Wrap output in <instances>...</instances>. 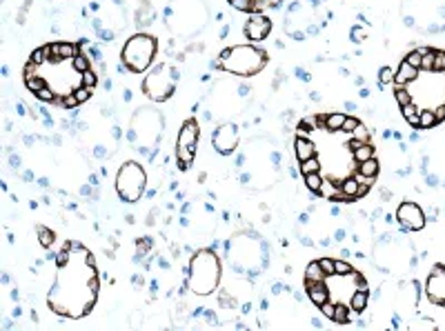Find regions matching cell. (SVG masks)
<instances>
[{"instance_id":"cell-44","label":"cell","mask_w":445,"mask_h":331,"mask_svg":"<svg viewBox=\"0 0 445 331\" xmlns=\"http://www.w3.org/2000/svg\"><path fill=\"white\" fill-rule=\"evenodd\" d=\"M359 125H361V122H359V120H356V118H350V116H348V118H345V122H343V127H341V131H348V133H354V129H356V127H359Z\"/></svg>"},{"instance_id":"cell-18","label":"cell","mask_w":445,"mask_h":331,"mask_svg":"<svg viewBox=\"0 0 445 331\" xmlns=\"http://www.w3.org/2000/svg\"><path fill=\"white\" fill-rule=\"evenodd\" d=\"M307 289V296H309V300H312L316 307H320L323 302H327L329 300V291H327V287H325L323 282H316V284H309V287H305Z\"/></svg>"},{"instance_id":"cell-41","label":"cell","mask_w":445,"mask_h":331,"mask_svg":"<svg viewBox=\"0 0 445 331\" xmlns=\"http://www.w3.org/2000/svg\"><path fill=\"white\" fill-rule=\"evenodd\" d=\"M232 7H236L239 12H252V9H256V5L252 3V0H234Z\"/></svg>"},{"instance_id":"cell-51","label":"cell","mask_w":445,"mask_h":331,"mask_svg":"<svg viewBox=\"0 0 445 331\" xmlns=\"http://www.w3.org/2000/svg\"><path fill=\"white\" fill-rule=\"evenodd\" d=\"M230 3H234V0H230Z\"/></svg>"},{"instance_id":"cell-12","label":"cell","mask_w":445,"mask_h":331,"mask_svg":"<svg viewBox=\"0 0 445 331\" xmlns=\"http://www.w3.org/2000/svg\"><path fill=\"white\" fill-rule=\"evenodd\" d=\"M211 144L214 149L222 156H230L236 147H239V127L234 122H222L216 127V131L211 133Z\"/></svg>"},{"instance_id":"cell-50","label":"cell","mask_w":445,"mask_h":331,"mask_svg":"<svg viewBox=\"0 0 445 331\" xmlns=\"http://www.w3.org/2000/svg\"><path fill=\"white\" fill-rule=\"evenodd\" d=\"M434 113H436V120H443V118H445V102H443V105L438 107V109L434 111Z\"/></svg>"},{"instance_id":"cell-11","label":"cell","mask_w":445,"mask_h":331,"mask_svg":"<svg viewBox=\"0 0 445 331\" xmlns=\"http://www.w3.org/2000/svg\"><path fill=\"white\" fill-rule=\"evenodd\" d=\"M314 20V9L307 3H296L289 9V16L285 23V29L292 34V38L301 40L305 38V29L309 27V23Z\"/></svg>"},{"instance_id":"cell-43","label":"cell","mask_w":445,"mask_h":331,"mask_svg":"<svg viewBox=\"0 0 445 331\" xmlns=\"http://www.w3.org/2000/svg\"><path fill=\"white\" fill-rule=\"evenodd\" d=\"M60 105L65 107V109H71V107H78V98H76V94H67L65 98H60Z\"/></svg>"},{"instance_id":"cell-27","label":"cell","mask_w":445,"mask_h":331,"mask_svg":"<svg viewBox=\"0 0 445 331\" xmlns=\"http://www.w3.org/2000/svg\"><path fill=\"white\" fill-rule=\"evenodd\" d=\"M305 187H307L309 191H314V194H318V191L323 189V178H320V174H307L305 176Z\"/></svg>"},{"instance_id":"cell-9","label":"cell","mask_w":445,"mask_h":331,"mask_svg":"<svg viewBox=\"0 0 445 331\" xmlns=\"http://www.w3.org/2000/svg\"><path fill=\"white\" fill-rule=\"evenodd\" d=\"M198 122L196 120H185V125L178 131V140H176V158H178L180 169H187L189 162L196 156V147H198Z\"/></svg>"},{"instance_id":"cell-24","label":"cell","mask_w":445,"mask_h":331,"mask_svg":"<svg viewBox=\"0 0 445 331\" xmlns=\"http://www.w3.org/2000/svg\"><path fill=\"white\" fill-rule=\"evenodd\" d=\"M345 113H329V116H325V127L329 129V131H339L341 127H343L345 122Z\"/></svg>"},{"instance_id":"cell-5","label":"cell","mask_w":445,"mask_h":331,"mask_svg":"<svg viewBox=\"0 0 445 331\" xmlns=\"http://www.w3.org/2000/svg\"><path fill=\"white\" fill-rule=\"evenodd\" d=\"M230 260L236 271H258L265 262L263 242L254 234H236L230 240Z\"/></svg>"},{"instance_id":"cell-46","label":"cell","mask_w":445,"mask_h":331,"mask_svg":"<svg viewBox=\"0 0 445 331\" xmlns=\"http://www.w3.org/2000/svg\"><path fill=\"white\" fill-rule=\"evenodd\" d=\"M82 85H85V87H91V89H94V85H96V74H94L91 69L82 74Z\"/></svg>"},{"instance_id":"cell-4","label":"cell","mask_w":445,"mask_h":331,"mask_svg":"<svg viewBox=\"0 0 445 331\" xmlns=\"http://www.w3.org/2000/svg\"><path fill=\"white\" fill-rule=\"evenodd\" d=\"M267 65V54L254 45H236L232 49H225L220 58L214 63V67L227 71L234 76H254L263 71Z\"/></svg>"},{"instance_id":"cell-23","label":"cell","mask_w":445,"mask_h":331,"mask_svg":"<svg viewBox=\"0 0 445 331\" xmlns=\"http://www.w3.org/2000/svg\"><path fill=\"white\" fill-rule=\"evenodd\" d=\"M436 113H434L432 109H421V113H418V127L421 129H432L434 125H436Z\"/></svg>"},{"instance_id":"cell-45","label":"cell","mask_w":445,"mask_h":331,"mask_svg":"<svg viewBox=\"0 0 445 331\" xmlns=\"http://www.w3.org/2000/svg\"><path fill=\"white\" fill-rule=\"evenodd\" d=\"M320 311H323V315H327V318H334V311H336V302H323L320 304Z\"/></svg>"},{"instance_id":"cell-10","label":"cell","mask_w":445,"mask_h":331,"mask_svg":"<svg viewBox=\"0 0 445 331\" xmlns=\"http://www.w3.org/2000/svg\"><path fill=\"white\" fill-rule=\"evenodd\" d=\"M243 87L232 85V82H218L216 85V91L211 94V109H214L218 116H232V113L241 111V94Z\"/></svg>"},{"instance_id":"cell-31","label":"cell","mask_w":445,"mask_h":331,"mask_svg":"<svg viewBox=\"0 0 445 331\" xmlns=\"http://www.w3.org/2000/svg\"><path fill=\"white\" fill-rule=\"evenodd\" d=\"M25 85H27V89L32 91V94H38L40 89L47 87V82L40 78V76H32V78H25Z\"/></svg>"},{"instance_id":"cell-37","label":"cell","mask_w":445,"mask_h":331,"mask_svg":"<svg viewBox=\"0 0 445 331\" xmlns=\"http://www.w3.org/2000/svg\"><path fill=\"white\" fill-rule=\"evenodd\" d=\"M320 267H323L325 276H334L336 273V260H332V258H320Z\"/></svg>"},{"instance_id":"cell-39","label":"cell","mask_w":445,"mask_h":331,"mask_svg":"<svg viewBox=\"0 0 445 331\" xmlns=\"http://www.w3.org/2000/svg\"><path fill=\"white\" fill-rule=\"evenodd\" d=\"M36 98H38V100H43V102H54V100H56V94H54V89H51V87L47 85L45 89H40L38 94H36Z\"/></svg>"},{"instance_id":"cell-38","label":"cell","mask_w":445,"mask_h":331,"mask_svg":"<svg viewBox=\"0 0 445 331\" xmlns=\"http://www.w3.org/2000/svg\"><path fill=\"white\" fill-rule=\"evenodd\" d=\"M350 273H354V267H352L350 262L336 260V276H350Z\"/></svg>"},{"instance_id":"cell-42","label":"cell","mask_w":445,"mask_h":331,"mask_svg":"<svg viewBox=\"0 0 445 331\" xmlns=\"http://www.w3.org/2000/svg\"><path fill=\"white\" fill-rule=\"evenodd\" d=\"M43 60H47V54H45L43 47H40V49H34L32 56H29V63H34V65H40Z\"/></svg>"},{"instance_id":"cell-25","label":"cell","mask_w":445,"mask_h":331,"mask_svg":"<svg viewBox=\"0 0 445 331\" xmlns=\"http://www.w3.org/2000/svg\"><path fill=\"white\" fill-rule=\"evenodd\" d=\"M58 54L63 56V60H74L78 56V45L74 43H58Z\"/></svg>"},{"instance_id":"cell-20","label":"cell","mask_w":445,"mask_h":331,"mask_svg":"<svg viewBox=\"0 0 445 331\" xmlns=\"http://www.w3.org/2000/svg\"><path fill=\"white\" fill-rule=\"evenodd\" d=\"M367 300H370V296H367V289H359V291H354V296H352V309H354L356 313H361L363 309L367 307Z\"/></svg>"},{"instance_id":"cell-29","label":"cell","mask_w":445,"mask_h":331,"mask_svg":"<svg viewBox=\"0 0 445 331\" xmlns=\"http://www.w3.org/2000/svg\"><path fill=\"white\" fill-rule=\"evenodd\" d=\"M54 238L56 236H54V231H51V229H47V227H43V225L38 227V240H40V245H43L45 249H49V247L54 245Z\"/></svg>"},{"instance_id":"cell-49","label":"cell","mask_w":445,"mask_h":331,"mask_svg":"<svg viewBox=\"0 0 445 331\" xmlns=\"http://www.w3.org/2000/svg\"><path fill=\"white\" fill-rule=\"evenodd\" d=\"M149 245H152L149 240H138V249H141L143 253H147V251H149Z\"/></svg>"},{"instance_id":"cell-8","label":"cell","mask_w":445,"mask_h":331,"mask_svg":"<svg viewBox=\"0 0 445 331\" xmlns=\"http://www.w3.org/2000/svg\"><path fill=\"white\" fill-rule=\"evenodd\" d=\"M145 185H147V174H145V169L138 162L129 160V162H125L118 169L116 191L125 203H136V200H141Z\"/></svg>"},{"instance_id":"cell-6","label":"cell","mask_w":445,"mask_h":331,"mask_svg":"<svg viewBox=\"0 0 445 331\" xmlns=\"http://www.w3.org/2000/svg\"><path fill=\"white\" fill-rule=\"evenodd\" d=\"M158 43L154 36L149 34H134L129 36L123 45L121 51V60L132 74H143L147 71L154 63V56H156Z\"/></svg>"},{"instance_id":"cell-15","label":"cell","mask_w":445,"mask_h":331,"mask_svg":"<svg viewBox=\"0 0 445 331\" xmlns=\"http://www.w3.org/2000/svg\"><path fill=\"white\" fill-rule=\"evenodd\" d=\"M270 32H272V20L265 16H252L245 23V36L250 40H254V43L265 40L270 36Z\"/></svg>"},{"instance_id":"cell-7","label":"cell","mask_w":445,"mask_h":331,"mask_svg":"<svg viewBox=\"0 0 445 331\" xmlns=\"http://www.w3.org/2000/svg\"><path fill=\"white\" fill-rule=\"evenodd\" d=\"M176 80H178V71L165 63H158L143 78V94L154 102H165L167 98H172Z\"/></svg>"},{"instance_id":"cell-22","label":"cell","mask_w":445,"mask_h":331,"mask_svg":"<svg viewBox=\"0 0 445 331\" xmlns=\"http://www.w3.org/2000/svg\"><path fill=\"white\" fill-rule=\"evenodd\" d=\"M359 174L367 176V178H374V176L379 174V160H376V158H370V160H363V162H359Z\"/></svg>"},{"instance_id":"cell-32","label":"cell","mask_w":445,"mask_h":331,"mask_svg":"<svg viewBox=\"0 0 445 331\" xmlns=\"http://www.w3.org/2000/svg\"><path fill=\"white\" fill-rule=\"evenodd\" d=\"M332 320H336V322H341V324H348V322H350L348 307H345L343 302H336V311H334V318H332Z\"/></svg>"},{"instance_id":"cell-19","label":"cell","mask_w":445,"mask_h":331,"mask_svg":"<svg viewBox=\"0 0 445 331\" xmlns=\"http://www.w3.org/2000/svg\"><path fill=\"white\" fill-rule=\"evenodd\" d=\"M325 278V271L323 267H320V262H309V267L305 269V287H309V284H316V282H323Z\"/></svg>"},{"instance_id":"cell-35","label":"cell","mask_w":445,"mask_h":331,"mask_svg":"<svg viewBox=\"0 0 445 331\" xmlns=\"http://www.w3.org/2000/svg\"><path fill=\"white\" fill-rule=\"evenodd\" d=\"M71 65H74V69L76 71H80V74H85V71H89V60L85 58V56H76L74 60H71Z\"/></svg>"},{"instance_id":"cell-48","label":"cell","mask_w":445,"mask_h":331,"mask_svg":"<svg viewBox=\"0 0 445 331\" xmlns=\"http://www.w3.org/2000/svg\"><path fill=\"white\" fill-rule=\"evenodd\" d=\"M434 69L436 71H445V54L436 51V63H434Z\"/></svg>"},{"instance_id":"cell-14","label":"cell","mask_w":445,"mask_h":331,"mask_svg":"<svg viewBox=\"0 0 445 331\" xmlns=\"http://www.w3.org/2000/svg\"><path fill=\"white\" fill-rule=\"evenodd\" d=\"M396 218L398 222L403 225V231H421L425 227V214L418 205L414 203H403L401 207L396 209Z\"/></svg>"},{"instance_id":"cell-26","label":"cell","mask_w":445,"mask_h":331,"mask_svg":"<svg viewBox=\"0 0 445 331\" xmlns=\"http://www.w3.org/2000/svg\"><path fill=\"white\" fill-rule=\"evenodd\" d=\"M374 158V147H372L370 142L361 144V147L354 149V160H359V162H363V160H370Z\"/></svg>"},{"instance_id":"cell-3","label":"cell","mask_w":445,"mask_h":331,"mask_svg":"<svg viewBox=\"0 0 445 331\" xmlns=\"http://www.w3.org/2000/svg\"><path fill=\"white\" fill-rule=\"evenodd\" d=\"M163 133V116L152 107H143L132 116L129 122V140L145 156H152L158 147Z\"/></svg>"},{"instance_id":"cell-16","label":"cell","mask_w":445,"mask_h":331,"mask_svg":"<svg viewBox=\"0 0 445 331\" xmlns=\"http://www.w3.org/2000/svg\"><path fill=\"white\" fill-rule=\"evenodd\" d=\"M418 71L421 69H416V67H412L410 63H407V60H403L401 63V67H398L396 69V76H394V82L396 85H410V82H414L418 78Z\"/></svg>"},{"instance_id":"cell-30","label":"cell","mask_w":445,"mask_h":331,"mask_svg":"<svg viewBox=\"0 0 445 331\" xmlns=\"http://www.w3.org/2000/svg\"><path fill=\"white\" fill-rule=\"evenodd\" d=\"M418 113H421V111H418L416 105H412V102H410V105H403V116H405V120L410 122V125H414V127H418Z\"/></svg>"},{"instance_id":"cell-1","label":"cell","mask_w":445,"mask_h":331,"mask_svg":"<svg viewBox=\"0 0 445 331\" xmlns=\"http://www.w3.org/2000/svg\"><path fill=\"white\" fill-rule=\"evenodd\" d=\"M209 12L205 0H169L165 9V25L174 36L191 38L207 25Z\"/></svg>"},{"instance_id":"cell-33","label":"cell","mask_w":445,"mask_h":331,"mask_svg":"<svg viewBox=\"0 0 445 331\" xmlns=\"http://www.w3.org/2000/svg\"><path fill=\"white\" fill-rule=\"evenodd\" d=\"M434 63H436V51L429 49L427 54H423V58H421V69H423V71H432V69H434Z\"/></svg>"},{"instance_id":"cell-21","label":"cell","mask_w":445,"mask_h":331,"mask_svg":"<svg viewBox=\"0 0 445 331\" xmlns=\"http://www.w3.org/2000/svg\"><path fill=\"white\" fill-rule=\"evenodd\" d=\"M359 189H361V185L356 178H345L343 183H341V191H343L348 198H359Z\"/></svg>"},{"instance_id":"cell-28","label":"cell","mask_w":445,"mask_h":331,"mask_svg":"<svg viewBox=\"0 0 445 331\" xmlns=\"http://www.w3.org/2000/svg\"><path fill=\"white\" fill-rule=\"evenodd\" d=\"M301 172H303L305 176H307V174H318V172H320V160H318L316 156L303 160V162H301Z\"/></svg>"},{"instance_id":"cell-17","label":"cell","mask_w":445,"mask_h":331,"mask_svg":"<svg viewBox=\"0 0 445 331\" xmlns=\"http://www.w3.org/2000/svg\"><path fill=\"white\" fill-rule=\"evenodd\" d=\"M294 151H296V158L301 160V162L307 160V158H312V156H316V147H314V142L305 136L296 138V142H294Z\"/></svg>"},{"instance_id":"cell-34","label":"cell","mask_w":445,"mask_h":331,"mask_svg":"<svg viewBox=\"0 0 445 331\" xmlns=\"http://www.w3.org/2000/svg\"><path fill=\"white\" fill-rule=\"evenodd\" d=\"M394 96H396V102H398V105H401V107H403V105H410V102H412L410 89H403L401 85L396 87V94H394Z\"/></svg>"},{"instance_id":"cell-2","label":"cell","mask_w":445,"mask_h":331,"mask_svg":"<svg viewBox=\"0 0 445 331\" xmlns=\"http://www.w3.org/2000/svg\"><path fill=\"white\" fill-rule=\"evenodd\" d=\"M220 276H222V267H220L216 251L198 249L191 256L187 284L196 296H209V293H214L220 284Z\"/></svg>"},{"instance_id":"cell-47","label":"cell","mask_w":445,"mask_h":331,"mask_svg":"<svg viewBox=\"0 0 445 331\" xmlns=\"http://www.w3.org/2000/svg\"><path fill=\"white\" fill-rule=\"evenodd\" d=\"M421 58H423V54H418V51H412L410 56H407V63H410L412 67H416V69H421Z\"/></svg>"},{"instance_id":"cell-36","label":"cell","mask_w":445,"mask_h":331,"mask_svg":"<svg viewBox=\"0 0 445 331\" xmlns=\"http://www.w3.org/2000/svg\"><path fill=\"white\" fill-rule=\"evenodd\" d=\"M394 76H396V71H392L390 67H383L379 71V82L381 85H390V82H394Z\"/></svg>"},{"instance_id":"cell-13","label":"cell","mask_w":445,"mask_h":331,"mask_svg":"<svg viewBox=\"0 0 445 331\" xmlns=\"http://www.w3.org/2000/svg\"><path fill=\"white\" fill-rule=\"evenodd\" d=\"M425 296L432 304L445 307V267L436 265L425 280Z\"/></svg>"},{"instance_id":"cell-40","label":"cell","mask_w":445,"mask_h":331,"mask_svg":"<svg viewBox=\"0 0 445 331\" xmlns=\"http://www.w3.org/2000/svg\"><path fill=\"white\" fill-rule=\"evenodd\" d=\"M76 94V98H78V102H87L91 98V87H85V85H80L78 89L74 91Z\"/></svg>"}]
</instances>
